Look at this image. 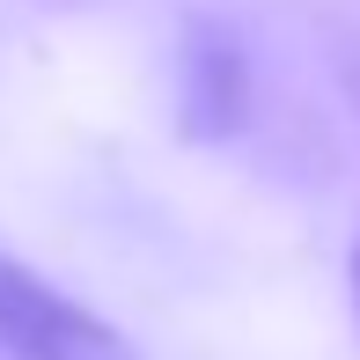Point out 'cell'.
I'll list each match as a JSON object with an SVG mask.
<instances>
[{
  "mask_svg": "<svg viewBox=\"0 0 360 360\" xmlns=\"http://www.w3.org/2000/svg\"><path fill=\"white\" fill-rule=\"evenodd\" d=\"M0 353L8 360H140L118 323L59 294L44 272L0 250Z\"/></svg>",
  "mask_w": 360,
  "mask_h": 360,
  "instance_id": "obj_1",
  "label": "cell"
},
{
  "mask_svg": "<svg viewBox=\"0 0 360 360\" xmlns=\"http://www.w3.org/2000/svg\"><path fill=\"white\" fill-rule=\"evenodd\" d=\"M176 103H184V133L214 140L243 125V103H250V74H243V52L221 22H191L184 52H176Z\"/></svg>",
  "mask_w": 360,
  "mask_h": 360,
  "instance_id": "obj_2",
  "label": "cell"
},
{
  "mask_svg": "<svg viewBox=\"0 0 360 360\" xmlns=\"http://www.w3.org/2000/svg\"><path fill=\"white\" fill-rule=\"evenodd\" d=\"M346 81H353V103H360V52H353V67H346Z\"/></svg>",
  "mask_w": 360,
  "mask_h": 360,
  "instance_id": "obj_3",
  "label": "cell"
},
{
  "mask_svg": "<svg viewBox=\"0 0 360 360\" xmlns=\"http://www.w3.org/2000/svg\"><path fill=\"white\" fill-rule=\"evenodd\" d=\"M353 309H360V250H353Z\"/></svg>",
  "mask_w": 360,
  "mask_h": 360,
  "instance_id": "obj_4",
  "label": "cell"
}]
</instances>
